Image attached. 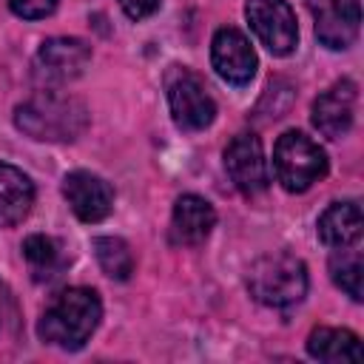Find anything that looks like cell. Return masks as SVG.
<instances>
[{
  "label": "cell",
  "mask_w": 364,
  "mask_h": 364,
  "mask_svg": "<svg viewBox=\"0 0 364 364\" xmlns=\"http://www.w3.org/2000/svg\"><path fill=\"white\" fill-rule=\"evenodd\" d=\"M63 196L77 219L82 222H102L114 208V191L105 179L88 171H71L63 179Z\"/></svg>",
  "instance_id": "cell-12"
},
{
  "label": "cell",
  "mask_w": 364,
  "mask_h": 364,
  "mask_svg": "<svg viewBox=\"0 0 364 364\" xmlns=\"http://www.w3.org/2000/svg\"><path fill=\"white\" fill-rule=\"evenodd\" d=\"M17 128L40 142H74L88 128V108L60 91H37L14 111Z\"/></svg>",
  "instance_id": "cell-1"
},
{
  "label": "cell",
  "mask_w": 364,
  "mask_h": 364,
  "mask_svg": "<svg viewBox=\"0 0 364 364\" xmlns=\"http://www.w3.org/2000/svg\"><path fill=\"white\" fill-rule=\"evenodd\" d=\"M210 63H213L216 74L230 85H245L256 74V51L250 46V40L233 26H225L213 34Z\"/></svg>",
  "instance_id": "cell-9"
},
{
  "label": "cell",
  "mask_w": 364,
  "mask_h": 364,
  "mask_svg": "<svg viewBox=\"0 0 364 364\" xmlns=\"http://www.w3.org/2000/svg\"><path fill=\"white\" fill-rule=\"evenodd\" d=\"M330 276L353 301L364 299V259L358 250L338 247V253L330 256Z\"/></svg>",
  "instance_id": "cell-18"
},
{
  "label": "cell",
  "mask_w": 364,
  "mask_h": 364,
  "mask_svg": "<svg viewBox=\"0 0 364 364\" xmlns=\"http://www.w3.org/2000/svg\"><path fill=\"white\" fill-rule=\"evenodd\" d=\"M165 94H168V108L182 131H202L213 122L216 117V102L205 88V80L193 74L185 65H173L165 74Z\"/></svg>",
  "instance_id": "cell-5"
},
{
  "label": "cell",
  "mask_w": 364,
  "mask_h": 364,
  "mask_svg": "<svg viewBox=\"0 0 364 364\" xmlns=\"http://www.w3.org/2000/svg\"><path fill=\"white\" fill-rule=\"evenodd\" d=\"M355 102H358V85L353 80L333 82L324 94L313 102V125L327 139H341L355 119Z\"/></svg>",
  "instance_id": "cell-10"
},
{
  "label": "cell",
  "mask_w": 364,
  "mask_h": 364,
  "mask_svg": "<svg viewBox=\"0 0 364 364\" xmlns=\"http://www.w3.org/2000/svg\"><path fill=\"white\" fill-rule=\"evenodd\" d=\"M307 353L313 358L330 361V364H338V361H361L364 358L358 336L353 330H344V327H316L307 336Z\"/></svg>",
  "instance_id": "cell-16"
},
{
  "label": "cell",
  "mask_w": 364,
  "mask_h": 364,
  "mask_svg": "<svg viewBox=\"0 0 364 364\" xmlns=\"http://www.w3.org/2000/svg\"><path fill=\"white\" fill-rule=\"evenodd\" d=\"M273 173L279 185L290 193L307 191L313 182L324 179L327 173V156L301 131H284L273 148Z\"/></svg>",
  "instance_id": "cell-4"
},
{
  "label": "cell",
  "mask_w": 364,
  "mask_h": 364,
  "mask_svg": "<svg viewBox=\"0 0 364 364\" xmlns=\"http://www.w3.org/2000/svg\"><path fill=\"white\" fill-rule=\"evenodd\" d=\"M247 290L264 307H293L307 296V267L293 253H267L250 264Z\"/></svg>",
  "instance_id": "cell-3"
},
{
  "label": "cell",
  "mask_w": 364,
  "mask_h": 364,
  "mask_svg": "<svg viewBox=\"0 0 364 364\" xmlns=\"http://www.w3.org/2000/svg\"><path fill=\"white\" fill-rule=\"evenodd\" d=\"M225 171L236 191L259 196L267 188V162L256 134H236L225 148Z\"/></svg>",
  "instance_id": "cell-7"
},
{
  "label": "cell",
  "mask_w": 364,
  "mask_h": 364,
  "mask_svg": "<svg viewBox=\"0 0 364 364\" xmlns=\"http://www.w3.org/2000/svg\"><path fill=\"white\" fill-rule=\"evenodd\" d=\"M119 9L131 20H145L159 9V0H119Z\"/></svg>",
  "instance_id": "cell-21"
},
{
  "label": "cell",
  "mask_w": 364,
  "mask_h": 364,
  "mask_svg": "<svg viewBox=\"0 0 364 364\" xmlns=\"http://www.w3.org/2000/svg\"><path fill=\"white\" fill-rule=\"evenodd\" d=\"M94 256L105 276L125 282L134 273V253L125 239L119 236H97L94 239Z\"/></svg>",
  "instance_id": "cell-19"
},
{
  "label": "cell",
  "mask_w": 364,
  "mask_h": 364,
  "mask_svg": "<svg viewBox=\"0 0 364 364\" xmlns=\"http://www.w3.org/2000/svg\"><path fill=\"white\" fill-rule=\"evenodd\" d=\"M91 60V46L80 37H51L37 51V74L48 82L77 80Z\"/></svg>",
  "instance_id": "cell-11"
},
{
  "label": "cell",
  "mask_w": 364,
  "mask_h": 364,
  "mask_svg": "<svg viewBox=\"0 0 364 364\" xmlns=\"http://www.w3.org/2000/svg\"><path fill=\"white\" fill-rule=\"evenodd\" d=\"M31 205H34L31 179L20 168L0 162V228H11V225L23 222L28 216Z\"/></svg>",
  "instance_id": "cell-15"
},
{
  "label": "cell",
  "mask_w": 364,
  "mask_h": 364,
  "mask_svg": "<svg viewBox=\"0 0 364 364\" xmlns=\"http://www.w3.org/2000/svg\"><path fill=\"white\" fill-rule=\"evenodd\" d=\"M6 3L23 20H43L57 9V0H6Z\"/></svg>",
  "instance_id": "cell-20"
},
{
  "label": "cell",
  "mask_w": 364,
  "mask_h": 364,
  "mask_svg": "<svg viewBox=\"0 0 364 364\" xmlns=\"http://www.w3.org/2000/svg\"><path fill=\"white\" fill-rule=\"evenodd\" d=\"M213 225H216L213 205L196 193H185L176 199L171 213V242L182 247H196L210 236Z\"/></svg>",
  "instance_id": "cell-13"
},
{
  "label": "cell",
  "mask_w": 364,
  "mask_h": 364,
  "mask_svg": "<svg viewBox=\"0 0 364 364\" xmlns=\"http://www.w3.org/2000/svg\"><path fill=\"white\" fill-rule=\"evenodd\" d=\"M245 14H247L253 34L270 54L284 57L296 48L299 26H296V14L287 6V0H247Z\"/></svg>",
  "instance_id": "cell-6"
},
{
  "label": "cell",
  "mask_w": 364,
  "mask_h": 364,
  "mask_svg": "<svg viewBox=\"0 0 364 364\" xmlns=\"http://www.w3.org/2000/svg\"><path fill=\"white\" fill-rule=\"evenodd\" d=\"M316 20V37L327 48H347L358 37L361 6L358 0H307Z\"/></svg>",
  "instance_id": "cell-8"
},
{
  "label": "cell",
  "mask_w": 364,
  "mask_h": 364,
  "mask_svg": "<svg viewBox=\"0 0 364 364\" xmlns=\"http://www.w3.org/2000/svg\"><path fill=\"white\" fill-rule=\"evenodd\" d=\"M23 259H26L34 282H51L65 267V256H63L60 242L46 236V233H31L23 242Z\"/></svg>",
  "instance_id": "cell-17"
},
{
  "label": "cell",
  "mask_w": 364,
  "mask_h": 364,
  "mask_svg": "<svg viewBox=\"0 0 364 364\" xmlns=\"http://www.w3.org/2000/svg\"><path fill=\"white\" fill-rule=\"evenodd\" d=\"M100 318H102L100 296L88 287H68L51 299V304L40 316L37 333L43 341L54 347L80 350L97 330Z\"/></svg>",
  "instance_id": "cell-2"
},
{
  "label": "cell",
  "mask_w": 364,
  "mask_h": 364,
  "mask_svg": "<svg viewBox=\"0 0 364 364\" xmlns=\"http://www.w3.org/2000/svg\"><path fill=\"white\" fill-rule=\"evenodd\" d=\"M361 205L355 199L347 202H333L321 216H318V239L327 247H353L361 239Z\"/></svg>",
  "instance_id": "cell-14"
}]
</instances>
